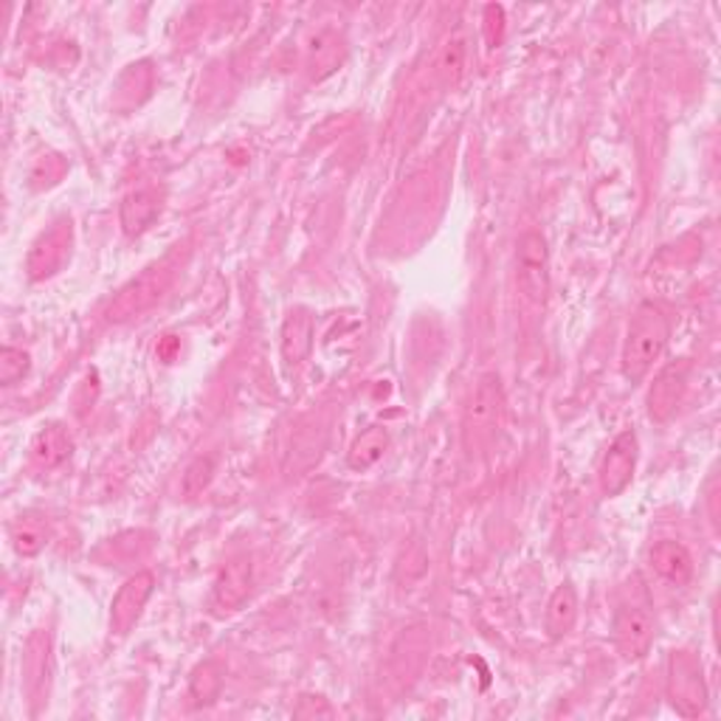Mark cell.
<instances>
[{"instance_id":"15","label":"cell","mask_w":721,"mask_h":721,"mask_svg":"<svg viewBox=\"0 0 721 721\" xmlns=\"http://www.w3.org/2000/svg\"><path fill=\"white\" fill-rule=\"evenodd\" d=\"M73 451V439L68 434L66 426H59V423H52L43 432L37 434L32 446V457L37 459L43 468H57L62 466Z\"/></svg>"},{"instance_id":"24","label":"cell","mask_w":721,"mask_h":721,"mask_svg":"<svg viewBox=\"0 0 721 721\" xmlns=\"http://www.w3.org/2000/svg\"><path fill=\"white\" fill-rule=\"evenodd\" d=\"M485 20H488V43H491V48H496L499 43H502V34H505V12L499 7H488Z\"/></svg>"},{"instance_id":"8","label":"cell","mask_w":721,"mask_h":721,"mask_svg":"<svg viewBox=\"0 0 721 721\" xmlns=\"http://www.w3.org/2000/svg\"><path fill=\"white\" fill-rule=\"evenodd\" d=\"M251 584H254V564H251V558H231L229 564L217 572L215 586H211V606H215L220 615L237 611L249 600Z\"/></svg>"},{"instance_id":"1","label":"cell","mask_w":721,"mask_h":721,"mask_svg":"<svg viewBox=\"0 0 721 721\" xmlns=\"http://www.w3.org/2000/svg\"><path fill=\"white\" fill-rule=\"evenodd\" d=\"M671 322L665 310L654 302H643L634 310L629 322V333H626L623 344V375L637 384L649 375L654 367V360L663 355L665 344H668Z\"/></svg>"},{"instance_id":"13","label":"cell","mask_w":721,"mask_h":721,"mask_svg":"<svg viewBox=\"0 0 721 721\" xmlns=\"http://www.w3.org/2000/svg\"><path fill=\"white\" fill-rule=\"evenodd\" d=\"M654 572L676 586H685L694 577V558L679 541H656L649 552Z\"/></svg>"},{"instance_id":"5","label":"cell","mask_w":721,"mask_h":721,"mask_svg":"<svg viewBox=\"0 0 721 721\" xmlns=\"http://www.w3.org/2000/svg\"><path fill=\"white\" fill-rule=\"evenodd\" d=\"M615 643L626 660H643L654 643V615L645 600H629L615 615Z\"/></svg>"},{"instance_id":"18","label":"cell","mask_w":721,"mask_h":721,"mask_svg":"<svg viewBox=\"0 0 721 721\" xmlns=\"http://www.w3.org/2000/svg\"><path fill=\"white\" fill-rule=\"evenodd\" d=\"M387 446H389V434L380 426H369L367 432L355 439L353 448H350L347 454L350 468H353V471H369V468L384 457Z\"/></svg>"},{"instance_id":"20","label":"cell","mask_w":721,"mask_h":721,"mask_svg":"<svg viewBox=\"0 0 721 721\" xmlns=\"http://www.w3.org/2000/svg\"><path fill=\"white\" fill-rule=\"evenodd\" d=\"M46 538H48L46 522H43V518H34V516H26L23 522H18L12 530L14 550H18V556H23V558L37 556V552L46 547Z\"/></svg>"},{"instance_id":"4","label":"cell","mask_w":721,"mask_h":721,"mask_svg":"<svg viewBox=\"0 0 721 721\" xmlns=\"http://www.w3.org/2000/svg\"><path fill=\"white\" fill-rule=\"evenodd\" d=\"M516 283L533 305H545L550 294V251L538 231H525L516 243Z\"/></svg>"},{"instance_id":"14","label":"cell","mask_w":721,"mask_h":721,"mask_svg":"<svg viewBox=\"0 0 721 721\" xmlns=\"http://www.w3.org/2000/svg\"><path fill=\"white\" fill-rule=\"evenodd\" d=\"M502 414V387H499L496 375H485L479 380L477 394L468 409V432H485Z\"/></svg>"},{"instance_id":"16","label":"cell","mask_w":721,"mask_h":721,"mask_svg":"<svg viewBox=\"0 0 721 721\" xmlns=\"http://www.w3.org/2000/svg\"><path fill=\"white\" fill-rule=\"evenodd\" d=\"M342 59H344V43L339 34L319 32L310 37L308 68L310 73H313V79H324L328 73H333Z\"/></svg>"},{"instance_id":"22","label":"cell","mask_w":721,"mask_h":721,"mask_svg":"<svg viewBox=\"0 0 721 721\" xmlns=\"http://www.w3.org/2000/svg\"><path fill=\"white\" fill-rule=\"evenodd\" d=\"M28 367H32L28 353H23V350L18 347L0 350V384H3V387H12V384L26 378Z\"/></svg>"},{"instance_id":"11","label":"cell","mask_w":721,"mask_h":721,"mask_svg":"<svg viewBox=\"0 0 721 721\" xmlns=\"http://www.w3.org/2000/svg\"><path fill=\"white\" fill-rule=\"evenodd\" d=\"M316 324L313 316L305 310H290L283 322V335H279V347H283V358L288 367H302L308 360L310 350H313Z\"/></svg>"},{"instance_id":"23","label":"cell","mask_w":721,"mask_h":721,"mask_svg":"<svg viewBox=\"0 0 721 721\" xmlns=\"http://www.w3.org/2000/svg\"><path fill=\"white\" fill-rule=\"evenodd\" d=\"M439 68H443L448 82H457V79L462 77V68H466V46H462L459 39L448 43L443 57H439Z\"/></svg>"},{"instance_id":"2","label":"cell","mask_w":721,"mask_h":721,"mask_svg":"<svg viewBox=\"0 0 721 721\" xmlns=\"http://www.w3.org/2000/svg\"><path fill=\"white\" fill-rule=\"evenodd\" d=\"M172 279H175V260H161V263L145 268L113 296L111 308H107V322H130L145 310H150L170 290Z\"/></svg>"},{"instance_id":"25","label":"cell","mask_w":721,"mask_h":721,"mask_svg":"<svg viewBox=\"0 0 721 721\" xmlns=\"http://www.w3.org/2000/svg\"><path fill=\"white\" fill-rule=\"evenodd\" d=\"M178 350H181V342H178L175 335H167L164 342H161V347H158V355H161L164 360H172L175 358Z\"/></svg>"},{"instance_id":"19","label":"cell","mask_w":721,"mask_h":721,"mask_svg":"<svg viewBox=\"0 0 721 721\" xmlns=\"http://www.w3.org/2000/svg\"><path fill=\"white\" fill-rule=\"evenodd\" d=\"M224 688V671L215 663H201L190 676V699L195 708H209Z\"/></svg>"},{"instance_id":"9","label":"cell","mask_w":721,"mask_h":721,"mask_svg":"<svg viewBox=\"0 0 721 721\" xmlns=\"http://www.w3.org/2000/svg\"><path fill=\"white\" fill-rule=\"evenodd\" d=\"M152 590H156V575L147 570L136 572V575L127 577L125 584H122L111 606V629L116 634H127L138 623L147 600L152 597Z\"/></svg>"},{"instance_id":"17","label":"cell","mask_w":721,"mask_h":721,"mask_svg":"<svg viewBox=\"0 0 721 721\" xmlns=\"http://www.w3.org/2000/svg\"><path fill=\"white\" fill-rule=\"evenodd\" d=\"M577 620V595L570 584H561L547 604V631L550 637L570 634Z\"/></svg>"},{"instance_id":"3","label":"cell","mask_w":721,"mask_h":721,"mask_svg":"<svg viewBox=\"0 0 721 721\" xmlns=\"http://www.w3.org/2000/svg\"><path fill=\"white\" fill-rule=\"evenodd\" d=\"M668 699L685 719H696L708 710V685L702 665L688 651H674L668 660Z\"/></svg>"},{"instance_id":"6","label":"cell","mask_w":721,"mask_h":721,"mask_svg":"<svg viewBox=\"0 0 721 721\" xmlns=\"http://www.w3.org/2000/svg\"><path fill=\"white\" fill-rule=\"evenodd\" d=\"M71 237L73 229L68 217L54 220V224L37 237V243L32 245V251H28V276H32V279H48L52 274H57V271L62 268V263L68 260V254H71Z\"/></svg>"},{"instance_id":"10","label":"cell","mask_w":721,"mask_h":721,"mask_svg":"<svg viewBox=\"0 0 721 721\" xmlns=\"http://www.w3.org/2000/svg\"><path fill=\"white\" fill-rule=\"evenodd\" d=\"M637 468V434L623 432L606 451L600 466V491L606 496H620L631 485Z\"/></svg>"},{"instance_id":"7","label":"cell","mask_w":721,"mask_h":721,"mask_svg":"<svg viewBox=\"0 0 721 721\" xmlns=\"http://www.w3.org/2000/svg\"><path fill=\"white\" fill-rule=\"evenodd\" d=\"M690 378V360L679 358L671 360L668 367L660 369L649 389V417L656 423H668L676 414V409L683 407L685 389H688Z\"/></svg>"},{"instance_id":"12","label":"cell","mask_w":721,"mask_h":721,"mask_svg":"<svg viewBox=\"0 0 721 721\" xmlns=\"http://www.w3.org/2000/svg\"><path fill=\"white\" fill-rule=\"evenodd\" d=\"M161 215V195L156 190H136L122 201L118 220L127 237L145 234Z\"/></svg>"},{"instance_id":"21","label":"cell","mask_w":721,"mask_h":721,"mask_svg":"<svg viewBox=\"0 0 721 721\" xmlns=\"http://www.w3.org/2000/svg\"><path fill=\"white\" fill-rule=\"evenodd\" d=\"M211 479H215V459L195 457L184 471V479H181V491H184L186 499H195L211 485Z\"/></svg>"}]
</instances>
